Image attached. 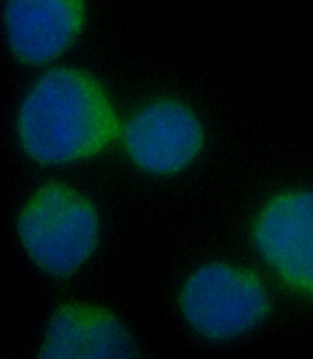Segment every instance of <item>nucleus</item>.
I'll list each match as a JSON object with an SVG mask.
<instances>
[{"mask_svg": "<svg viewBox=\"0 0 313 359\" xmlns=\"http://www.w3.org/2000/svg\"><path fill=\"white\" fill-rule=\"evenodd\" d=\"M161 298L177 337L203 355L261 346L284 329L292 309L257 261L215 229L169 257Z\"/></svg>", "mask_w": 313, "mask_h": 359, "instance_id": "obj_1", "label": "nucleus"}, {"mask_svg": "<svg viewBox=\"0 0 313 359\" xmlns=\"http://www.w3.org/2000/svg\"><path fill=\"white\" fill-rule=\"evenodd\" d=\"M11 232L45 295L100 285L121 246L112 203L84 172L36 175L15 205Z\"/></svg>", "mask_w": 313, "mask_h": 359, "instance_id": "obj_2", "label": "nucleus"}, {"mask_svg": "<svg viewBox=\"0 0 313 359\" xmlns=\"http://www.w3.org/2000/svg\"><path fill=\"white\" fill-rule=\"evenodd\" d=\"M123 106L106 80L72 60L36 71L15 103L14 151L36 175L77 174L112 160Z\"/></svg>", "mask_w": 313, "mask_h": 359, "instance_id": "obj_3", "label": "nucleus"}, {"mask_svg": "<svg viewBox=\"0 0 313 359\" xmlns=\"http://www.w3.org/2000/svg\"><path fill=\"white\" fill-rule=\"evenodd\" d=\"M217 134L201 106L177 91L156 89L123 108L112 160L142 189H186L208 172Z\"/></svg>", "mask_w": 313, "mask_h": 359, "instance_id": "obj_4", "label": "nucleus"}, {"mask_svg": "<svg viewBox=\"0 0 313 359\" xmlns=\"http://www.w3.org/2000/svg\"><path fill=\"white\" fill-rule=\"evenodd\" d=\"M213 229L257 261L291 307L313 306V182L253 180Z\"/></svg>", "mask_w": 313, "mask_h": 359, "instance_id": "obj_5", "label": "nucleus"}, {"mask_svg": "<svg viewBox=\"0 0 313 359\" xmlns=\"http://www.w3.org/2000/svg\"><path fill=\"white\" fill-rule=\"evenodd\" d=\"M27 359H164L102 285L45 295Z\"/></svg>", "mask_w": 313, "mask_h": 359, "instance_id": "obj_6", "label": "nucleus"}, {"mask_svg": "<svg viewBox=\"0 0 313 359\" xmlns=\"http://www.w3.org/2000/svg\"><path fill=\"white\" fill-rule=\"evenodd\" d=\"M91 22V0H4L0 28L8 54L29 69L68 62Z\"/></svg>", "mask_w": 313, "mask_h": 359, "instance_id": "obj_7", "label": "nucleus"}]
</instances>
